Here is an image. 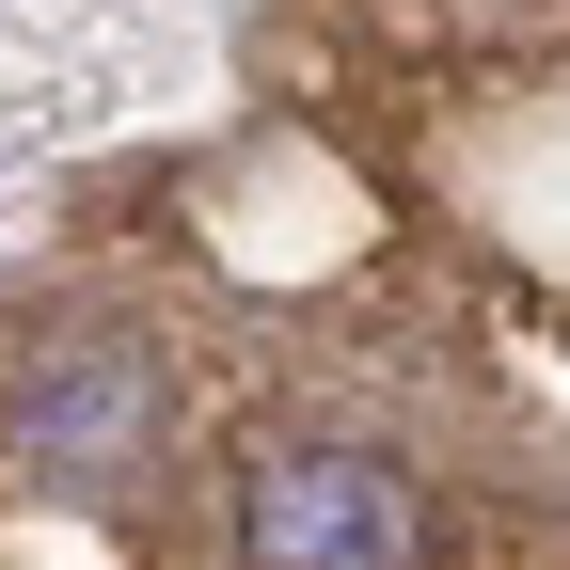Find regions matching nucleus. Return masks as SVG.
I'll return each instance as SVG.
<instances>
[{
	"mask_svg": "<svg viewBox=\"0 0 570 570\" xmlns=\"http://www.w3.org/2000/svg\"><path fill=\"white\" fill-rule=\"evenodd\" d=\"M238 554L254 570H412L428 554V508L381 460H348V444H269L238 475Z\"/></svg>",
	"mask_w": 570,
	"mask_h": 570,
	"instance_id": "f257e3e1",
	"label": "nucleus"
},
{
	"mask_svg": "<svg viewBox=\"0 0 570 570\" xmlns=\"http://www.w3.org/2000/svg\"><path fill=\"white\" fill-rule=\"evenodd\" d=\"M0 396H17V444L48 475H80V491H127L142 444H159V365L111 348V333H17Z\"/></svg>",
	"mask_w": 570,
	"mask_h": 570,
	"instance_id": "f03ea898",
	"label": "nucleus"
}]
</instances>
